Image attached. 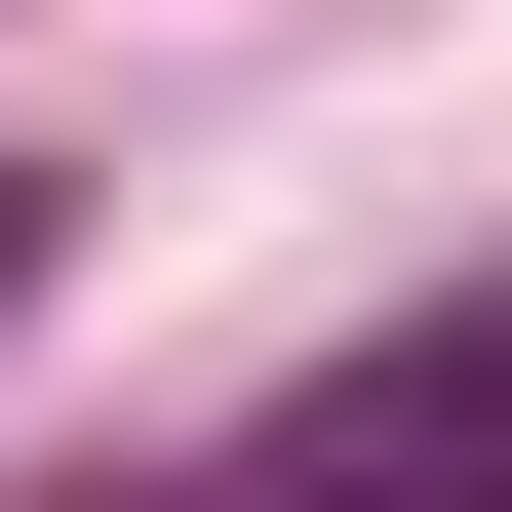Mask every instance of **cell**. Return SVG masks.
<instances>
[{
	"mask_svg": "<svg viewBox=\"0 0 512 512\" xmlns=\"http://www.w3.org/2000/svg\"><path fill=\"white\" fill-rule=\"evenodd\" d=\"M237 512H512V276H473V316H394L355 394H276Z\"/></svg>",
	"mask_w": 512,
	"mask_h": 512,
	"instance_id": "6da1fadb",
	"label": "cell"
},
{
	"mask_svg": "<svg viewBox=\"0 0 512 512\" xmlns=\"http://www.w3.org/2000/svg\"><path fill=\"white\" fill-rule=\"evenodd\" d=\"M0 276H40V197H0Z\"/></svg>",
	"mask_w": 512,
	"mask_h": 512,
	"instance_id": "7a4b0ae2",
	"label": "cell"
}]
</instances>
